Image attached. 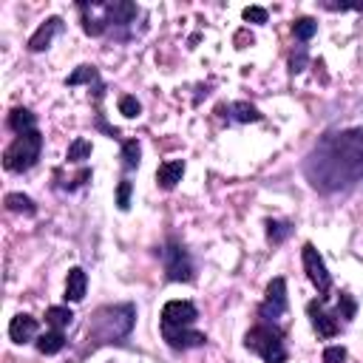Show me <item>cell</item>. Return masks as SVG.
Segmentation results:
<instances>
[{
    "label": "cell",
    "instance_id": "18",
    "mask_svg": "<svg viewBox=\"0 0 363 363\" xmlns=\"http://www.w3.org/2000/svg\"><path fill=\"white\" fill-rule=\"evenodd\" d=\"M119 159H122V170H125V173L136 170L139 162H142V145H139L136 139H125V142H122V153H119Z\"/></svg>",
    "mask_w": 363,
    "mask_h": 363
},
{
    "label": "cell",
    "instance_id": "16",
    "mask_svg": "<svg viewBox=\"0 0 363 363\" xmlns=\"http://www.w3.org/2000/svg\"><path fill=\"white\" fill-rule=\"evenodd\" d=\"M9 128L20 136V133H26V130H34L37 128V116L28 111V108H11V113H9Z\"/></svg>",
    "mask_w": 363,
    "mask_h": 363
},
{
    "label": "cell",
    "instance_id": "29",
    "mask_svg": "<svg viewBox=\"0 0 363 363\" xmlns=\"http://www.w3.org/2000/svg\"><path fill=\"white\" fill-rule=\"evenodd\" d=\"M346 360V349L343 346H326L323 349V363H343Z\"/></svg>",
    "mask_w": 363,
    "mask_h": 363
},
{
    "label": "cell",
    "instance_id": "19",
    "mask_svg": "<svg viewBox=\"0 0 363 363\" xmlns=\"http://www.w3.org/2000/svg\"><path fill=\"white\" fill-rule=\"evenodd\" d=\"M71 320H74V312L68 306H48L45 309V323L51 329H57V332H62L65 326H71Z\"/></svg>",
    "mask_w": 363,
    "mask_h": 363
},
{
    "label": "cell",
    "instance_id": "8",
    "mask_svg": "<svg viewBox=\"0 0 363 363\" xmlns=\"http://www.w3.org/2000/svg\"><path fill=\"white\" fill-rule=\"evenodd\" d=\"M289 303H286V281L278 275L267 284V292H264V301L258 303V320L261 323H278L284 315H286Z\"/></svg>",
    "mask_w": 363,
    "mask_h": 363
},
{
    "label": "cell",
    "instance_id": "24",
    "mask_svg": "<svg viewBox=\"0 0 363 363\" xmlns=\"http://www.w3.org/2000/svg\"><path fill=\"white\" fill-rule=\"evenodd\" d=\"M292 34H295V40H301V43L312 40V37L318 34V20H312V17H298V20L292 23Z\"/></svg>",
    "mask_w": 363,
    "mask_h": 363
},
{
    "label": "cell",
    "instance_id": "22",
    "mask_svg": "<svg viewBox=\"0 0 363 363\" xmlns=\"http://www.w3.org/2000/svg\"><path fill=\"white\" fill-rule=\"evenodd\" d=\"M85 159H91V142L85 139V136H77L71 145H68V150H65V162H85Z\"/></svg>",
    "mask_w": 363,
    "mask_h": 363
},
{
    "label": "cell",
    "instance_id": "31",
    "mask_svg": "<svg viewBox=\"0 0 363 363\" xmlns=\"http://www.w3.org/2000/svg\"><path fill=\"white\" fill-rule=\"evenodd\" d=\"M329 11H363V3H320Z\"/></svg>",
    "mask_w": 363,
    "mask_h": 363
},
{
    "label": "cell",
    "instance_id": "20",
    "mask_svg": "<svg viewBox=\"0 0 363 363\" xmlns=\"http://www.w3.org/2000/svg\"><path fill=\"white\" fill-rule=\"evenodd\" d=\"M79 82H88V85H94V88H102L99 71H96L94 65H79V68L65 79V85H79Z\"/></svg>",
    "mask_w": 363,
    "mask_h": 363
},
{
    "label": "cell",
    "instance_id": "25",
    "mask_svg": "<svg viewBox=\"0 0 363 363\" xmlns=\"http://www.w3.org/2000/svg\"><path fill=\"white\" fill-rule=\"evenodd\" d=\"M354 312H357V301H354L349 292H340V298H337V306H335V315H337L343 323H349V320L354 318Z\"/></svg>",
    "mask_w": 363,
    "mask_h": 363
},
{
    "label": "cell",
    "instance_id": "9",
    "mask_svg": "<svg viewBox=\"0 0 363 363\" xmlns=\"http://www.w3.org/2000/svg\"><path fill=\"white\" fill-rule=\"evenodd\" d=\"M301 258H303V269H306V278L312 281V286L318 289V295L326 301L329 298V289H332V275L326 269V261L323 255L315 250V244H303L301 247Z\"/></svg>",
    "mask_w": 363,
    "mask_h": 363
},
{
    "label": "cell",
    "instance_id": "30",
    "mask_svg": "<svg viewBox=\"0 0 363 363\" xmlns=\"http://www.w3.org/2000/svg\"><path fill=\"white\" fill-rule=\"evenodd\" d=\"M303 65H306V48L298 45V54H292V60H289V71H292V74H301Z\"/></svg>",
    "mask_w": 363,
    "mask_h": 363
},
{
    "label": "cell",
    "instance_id": "11",
    "mask_svg": "<svg viewBox=\"0 0 363 363\" xmlns=\"http://www.w3.org/2000/svg\"><path fill=\"white\" fill-rule=\"evenodd\" d=\"M40 323H37V318L34 315H28V312H17L11 320H9V337L14 340V343H34L40 335Z\"/></svg>",
    "mask_w": 363,
    "mask_h": 363
},
{
    "label": "cell",
    "instance_id": "28",
    "mask_svg": "<svg viewBox=\"0 0 363 363\" xmlns=\"http://www.w3.org/2000/svg\"><path fill=\"white\" fill-rule=\"evenodd\" d=\"M241 17H244L247 23L264 26V23H267V9H264V6H247V9L241 11Z\"/></svg>",
    "mask_w": 363,
    "mask_h": 363
},
{
    "label": "cell",
    "instance_id": "6",
    "mask_svg": "<svg viewBox=\"0 0 363 363\" xmlns=\"http://www.w3.org/2000/svg\"><path fill=\"white\" fill-rule=\"evenodd\" d=\"M43 153V133L34 128V130H26L20 136H14V142L3 150V167L9 173H26L37 164Z\"/></svg>",
    "mask_w": 363,
    "mask_h": 363
},
{
    "label": "cell",
    "instance_id": "15",
    "mask_svg": "<svg viewBox=\"0 0 363 363\" xmlns=\"http://www.w3.org/2000/svg\"><path fill=\"white\" fill-rule=\"evenodd\" d=\"M85 289H88V275L82 267H71L68 269V278H65V301L68 303H79L85 298Z\"/></svg>",
    "mask_w": 363,
    "mask_h": 363
},
{
    "label": "cell",
    "instance_id": "1",
    "mask_svg": "<svg viewBox=\"0 0 363 363\" xmlns=\"http://www.w3.org/2000/svg\"><path fill=\"white\" fill-rule=\"evenodd\" d=\"M303 176L323 196L357 187L363 182V125L323 133L303 159Z\"/></svg>",
    "mask_w": 363,
    "mask_h": 363
},
{
    "label": "cell",
    "instance_id": "27",
    "mask_svg": "<svg viewBox=\"0 0 363 363\" xmlns=\"http://www.w3.org/2000/svg\"><path fill=\"white\" fill-rule=\"evenodd\" d=\"M130 190H133V184H130L128 179H122V182L116 184V207H119V210H128V207H130Z\"/></svg>",
    "mask_w": 363,
    "mask_h": 363
},
{
    "label": "cell",
    "instance_id": "3",
    "mask_svg": "<svg viewBox=\"0 0 363 363\" xmlns=\"http://www.w3.org/2000/svg\"><path fill=\"white\" fill-rule=\"evenodd\" d=\"M196 320H199V309L193 301H167L162 306L159 332H162L164 343L176 352L199 349L207 343V335L196 329Z\"/></svg>",
    "mask_w": 363,
    "mask_h": 363
},
{
    "label": "cell",
    "instance_id": "21",
    "mask_svg": "<svg viewBox=\"0 0 363 363\" xmlns=\"http://www.w3.org/2000/svg\"><path fill=\"white\" fill-rule=\"evenodd\" d=\"M6 210H11V213H26V216H37V204H34L28 196H23V193H9V196H6Z\"/></svg>",
    "mask_w": 363,
    "mask_h": 363
},
{
    "label": "cell",
    "instance_id": "12",
    "mask_svg": "<svg viewBox=\"0 0 363 363\" xmlns=\"http://www.w3.org/2000/svg\"><path fill=\"white\" fill-rule=\"evenodd\" d=\"M60 31H62V17H57V14H54V17L43 20V23H40V28L28 37V51H31V54L45 51V48L51 45V40H54Z\"/></svg>",
    "mask_w": 363,
    "mask_h": 363
},
{
    "label": "cell",
    "instance_id": "14",
    "mask_svg": "<svg viewBox=\"0 0 363 363\" xmlns=\"http://www.w3.org/2000/svg\"><path fill=\"white\" fill-rule=\"evenodd\" d=\"M182 176H184V162L182 159H167L156 167V184L162 190H173L182 182Z\"/></svg>",
    "mask_w": 363,
    "mask_h": 363
},
{
    "label": "cell",
    "instance_id": "2",
    "mask_svg": "<svg viewBox=\"0 0 363 363\" xmlns=\"http://www.w3.org/2000/svg\"><path fill=\"white\" fill-rule=\"evenodd\" d=\"M79 14H82V31L88 37H102V34H113L116 40H130V26L139 14L136 3L128 0H116V3H77Z\"/></svg>",
    "mask_w": 363,
    "mask_h": 363
},
{
    "label": "cell",
    "instance_id": "17",
    "mask_svg": "<svg viewBox=\"0 0 363 363\" xmlns=\"http://www.w3.org/2000/svg\"><path fill=\"white\" fill-rule=\"evenodd\" d=\"M34 346H37L40 354H57V352L65 349V335L57 332V329H51V332H45V335H40V337L34 340Z\"/></svg>",
    "mask_w": 363,
    "mask_h": 363
},
{
    "label": "cell",
    "instance_id": "10",
    "mask_svg": "<svg viewBox=\"0 0 363 363\" xmlns=\"http://www.w3.org/2000/svg\"><path fill=\"white\" fill-rule=\"evenodd\" d=\"M306 315H309V323H312V329H315V335L318 337H335V335H340V318L335 315V309L329 312L326 309V301L323 298H315V301H309L306 303Z\"/></svg>",
    "mask_w": 363,
    "mask_h": 363
},
{
    "label": "cell",
    "instance_id": "5",
    "mask_svg": "<svg viewBox=\"0 0 363 363\" xmlns=\"http://www.w3.org/2000/svg\"><path fill=\"white\" fill-rule=\"evenodd\" d=\"M244 349L258 354L264 363H286V343H284V329L278 323H255L244 335Z\"/></svg>",
    "mask_w": 363,
    "mask_h": 363
},
{
    "label": "cell",
    "instance_id": "4",
    "mask_svg": "<svg viewBox=\"0 0 363 363\" xmlns=\"http://www.w3.org/2000/svg\"><path fill=\"white\" fill-rule=\"evenodd\" d=\"M133 323H136V306L133 303H108V306H99L91 315L85 340L91 343V349H96L102 343H119L122 337L130 335Z\"/></svg>",
    "mask_w": 363,
    "mask_h": 363
},
{
    "label": "cell",
    "instance_id": "26",
    "mask_svg": "<svg viewBox=\"0 0 363 363\" xmlns=\"http://www.w3.org/2000/svg\"><path fill=\"white\" fill-rule=\"evenodd\" d=\"M119 113H122V116H128V119H136V116L142 113L139 99H136L133 94H122V96H119Z\"/></svg>",
    "mask_w": 363,
    "mask_h": 363
},
{
    "label": "cell",
    "instance_id": "23",
    "mask_svg": "<svg viewBox=\"0 0 363 363\" xmlns=\"http://www.w3.org/2000/svg\"><path fill=\"white\" fill-rule=\"evenodd\" d=\"M289 235H292V224L289 221H275V218L267 221V241L269 244H284Z\"/></svg>",
    "mask_w": 363,
    "mask_h": 363
},
{
    "label": "cell",
    "instance_id": "7",
    "mask_svg": "<svg viewBox=\"0 0 363 363\" xmlns=\"http://www.w3.org/2000/svg\"><path fill=\"white\" fill-rule=\"evenodd\" d=\"M162 264H164V278L173 284H190L196 278V264H193L187 247L176 238H170L162 247Z\"/></svg>",
    "mask_w": 363,
    "mask_h": 363
},
{
    "label": "cell",
    "instance_id": "13",
    "mask_svg": "<svg viewBox=\"0 0 363 363\" xmlns=\"http://www.w3.org/2000/svg\"><path fill=\"white\" fill-rule=\"evenodd\" d=\"M218 113L227 119V122H238V125H247V122H261L264 113L250 105V102H230V105H221Z\"/></svg>",
    "mask_w": 363,
    "mask_h": 363
},
{
    "label": "cell",
    "instance_id": "32",
    "mask_svg": "<svg viewBox=\"0 0 363 363\" xmlns=\"http://www.w3.org/2000/svg\"><path fill=\"white\" fill-rule=\"evenodd\" d=\"M88 179H91V170H88V167H82V170H79V173L74 176V182L68 184V190H74V187H82V184H85Z\"/></svg>",
    "mask_w": 363,
    "mask_h": 363
}]
</instances>
